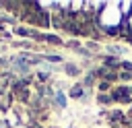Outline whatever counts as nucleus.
I'll list each match as a JSON object with an SVG mask.
<instances>
[{
	"label": "nucleus",
	"mask_w": 132,
	"mask_h": 128,
	"mask_svg": "<svg viewBox=\"0 0 132 128\" xmlns=\"http://www.w3.org/2000/svg\"><path fill=\"white\" fill-rule=\"evenodd\" d=\"M120 64V60L116 58V56H105V66H111V68H116Z\"/></svg>",
	"instance_id": "obj_1"
},
{
	"label": "nucleus",
	"mask_w": 132,
	"mask_h": 128,
	"mask_svg": "<svg viewBox=\"0 0 132 128\" xmlns=\"http://www.w3.org/2000/svg\"><path fill=\"white\" fill-rule=\"evenodd\" d=\"M70 95H72V97H80V95H82V87H74Z\"/></svg>",
	"instance_id": "obj_2"
}]
</instances>
